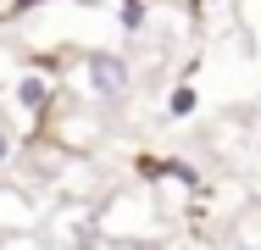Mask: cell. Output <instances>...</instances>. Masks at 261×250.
<instances>
[{"instance_id": "cell-4", "label": "cell", "mask_w": 261, "mask_h": 250, "mask_svg": "<svg viewBox=\"0 0 261 250\" xmlns=\"http://www.w3.org/2000/svg\"><path fill=\"white\" fill-rule=\"evenodd\" d=\"M122 22L139 28V22H145V0H122Z\"/></svg>"}, {"instance_id": "cell-5", "label": "cell", "mask_w": 261, "mask_h": 250, "mask_svg": "<svg viewBox=\"0 0 261 250\" xmlns=\"http://www.w3.org/2000/svg\"><path fill=\"white\" fill-rule=\"evenodd\" d=\"M6 156H11V134L0 128V161H6Z\"/></svg>"}, {"instance_id": "cell-3", "label": "cell", "mask_w": 261, "mask_h": 250, "mask_svg": "<svg viewBox=\"0 0 261 250\" xmlns=\"http://www.w3.org/2000/svg\"><path fill=\"white\" fill-rule=\"evenodd\" d=\"M167 111H172V117H189V111H195V89H178V95L167 100Z\"/></svg>"}, {"instance_id": "cell-6", "label": "cell", "mask_w": 261, "mask_h": 250, "mask_svg": "<svg viewBox=\"0 0 261 250\" xmlns=\"http://www.w3.org/2000/svg\"><path fill=\"white\" fill-rule=\"evenodd\" d=\"M17 6H39V0H17Z\"/></svg>"}, {"instance_id": "cell-1", "label": "cell", "mask_w": 261, "mask_h": 250, "mask_svg": "<svg viewBox=\"0 0 261 250\" xmlns=\"http://www.w3.org/2000/svg\"><path fill=\"white\" fill-rule=\"evenodd\" d=\"M84 72H89V89H95L100 100H111V95H122V89H128V61H122V56L95 50V56L84 61Z\"/></svg>"}, {"instance_id": "cell-7", "label": "cell", "mask_w": 261, "mask_h": 250, "mask_svg": "<svg viewBox=\"0 0 261 250\" xmlns=\"http://www.w3.org/2000/svg\"><path fill=\"white\" fill-rule=\"evenodd\" d=\"M195 6H211V0H195Z\"/></svg>"}, {"instance_id": "cell-2", "label": "cell", "mask_w": 261, "mask_h": 250, "mask_svg": "<svg viewBox=\"0 0 261 250\" xmlns=\"http://www.w3.org/2000/svg\"><path fill=\"white\" fill-rule=\"evenodd\" d=\"M17 106H22V111H34V117H39V111H45V106H50V84H45V78H39V72H28V78H17Z\"/></svg>"}]
</instances>
